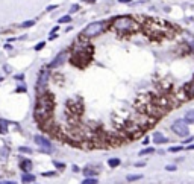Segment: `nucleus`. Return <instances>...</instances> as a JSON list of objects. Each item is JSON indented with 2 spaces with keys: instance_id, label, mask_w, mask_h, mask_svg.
<instances>
[{
  "instance_id": "f257e3e1",
  "label": "nucleus",
  "mask_w": 194,
  "mask_h": 184,
  "mask_svg": "<svg viewBox=\"0 0 194 184\" xmlns=\"http://www.w3.org/2000/svg\"><path fill=\"white\" fill-rule=\"evenodd\" d=\"M52 113H53V99L50 93H46L42 94L38 102H36V107H35V117L38 120H49L52 117Z\"/></svg>"
},
{
  "instance_id": "f03ea898",
  "label": "nucleus",
  "mask_w": 194,
  "mask_h": 184,
  "mask_svg": "<svg viewBox=\"0 0 194 184\" xmlns=\"http://www.w3.org/2000/svg\"><path fill=\"white\" fill-rule=\"evenodd\" d=\"M114 29L121 34H129V32H135L139 29V26L135 20L129 18V17H120L114 21Z\"/></svg>"
},
{
  "instance_id": "7ed1b4c3",
  "label": "nucleus",
  "mask_w": 194,
  "mask_h": 184,
  "mask_svg": "<svg viewBox=\"0 0 194 184\" xmlns=\"http://www.w3.org/2000/svg\"><path fill=\"white\" fill-rule=\"evenodd\" d=\"M105 28H106V23H105V21H94V23L88 24L87 28L82 31V37H85V38L97 37L99 34H102V32L105 31Z\"/></svg>"
},
{
  "instance_id": "20e7f679",
  "label": "nucleus",
  "mask_w": 194,
  "mask_h": 184,
  "mask_svg": "<svg viewBox=\"0 0 194 184\" xmlns=\"http://www.w3.org/2000/svg\"><path fill=\"white\" fill-rule=\"evenodd\" d=\"M171 129H173V132L176 134V136H179V137H187L188 134H190V129H188L187 123L182 122V120L174 122L173 125H171Z\"/></svg>"
},
{
  "instance_id": "39448f33",
  "label": "nucleus",
  "mask_w": 194,
  "mask_h": 184,
  "mask_svg": "<svg viewBox=\"0 0 194 184\" xmlns=\"http://www.w3.org/2000/svg\"><path fill=\"white\" fill-rule=\"evenodd\" d=\"M35 142H36V145H38L40 148L42 149V152H52L53 146H52V143L49 142V140H47L46 137H42V136H36V137H35Z\"/></svg>"
},
{
  "instance_id": "423d86ee",
  "label": "nucleus",
  "mask_w": 194,
  "mask_h": 184,
  "mask_svg": "<svg viewBox=\"0 0 194 184\" xmlns=\"http://www.w3.org/2000/svg\"><path fill=\"white\" fill-rule=\"evenodd\" d=\"M65 58H67V52H61V53H59V55H58L55 59H53V61H52L50 64H49V69L59 67V66H61V64H62L64 61H65Z\"/></svg>"
},
{
  "instance_id": "0eeeda50",
  "label": "nucleus",
  "mask_w": 194,
  "mask_h": 184,
  "mask_svg": "<svg viewBox=\"0 0 194 184\" xmlns=\"http://www.w3.org/2000/svg\"><path fill=\"white\" fill-rule=\"evenodd\" d=\"M47 79H49V70L47 69H44L42 72L40 73V79H38V90H41V87H44V85L47 84Z\"/></svg>"
},
{
  "instance_id": "6e6552de",
  "label": "nucleus",
  "mask_w": 194,
  "mask_h": 184,
  "mask_svg": "<svg viewBox=\"0 0 194 184\" xmlns=\"http://www.w3.org/2000/svg\"><path fill=\"white\" fill-rule=\"evenodd\" d=\"M153 142H155V143H158V145H161V143H167L168 140H167V137H164L161 132L156 131V132L153 134Z\"/></svg>"
},
{
  "instance_id": "1a4fd4ad",
  "label": "nucleus",
  "mask_w": 194,
  "mask_h": 184,
  "mask_svg": "<svg viewBox=\"0 0 194 184\" xmlns=\"http://www.w3.org/2000/svg\"><path fill=\"white\" fill-rule=\"evenodd\" d=\"M20 167H21V170L29 172V170L32 169V163H30V160H23V161H21V164H20Z\"/></svg>"
},
{
  "instance_id": "9d476101",
  "label": "nucleus",
  "mask_w": 194,
  "mask_h": 184,
  "mask_svg": "<svg viewBox=\"0 0 194 184\" xmlns=\"http://www.w3.org/2000/svg\"><path fill=\"white\" fill-rule=\"evenodd\" d=\"M8 132V122L0 119V134H6Z\"/></svg>"
},
{
  "instance_id": "9b49d317",
  "label": "nucleus",
  "mask_w": 194,
  "mask_h": 184,
  "mask_svg": "<svg viewBox=\"0 0 194 184\" xmlns=\"http://www.w3.org/2000/svg\"><path fill=\"white\" fill-rule=\"evenodd\" d=\"M185 122H188V123H194V110L187 111V114H185Z\"/></svg>"
},
{
  "instance_id": "f8f14e48",
  "label": "nucleus",
  "mask_w": 194,
  "mask_h": 184,
  "mask_svg": "<svg viewBox=\"0 0 194 184\" xmlns=\"http://www.w3.org/2000/svg\"><path fill=\"white\" fill-rule=\"evenodd\" d=\"M21 181H23V183H34L35 181V177L30 175V174H24L23 177H21Z\"/></svg>"
},
{
  "instance_id": "ddd939ff",
  "label": "nucleus",
  "mask_w": 194,
  "mask_h": 184,
  "mask_svg": "<svg viewBox=\"0 0 194 184\" xmlns=\"http://www.w3.org/2000/svg\"><path fill=\"white\" fill-rule=\"evenodd\" d=\"M185 90H187V93H188V96H190V97H193V96H194V81L187 85Z\"/></svg>"
},
{
  "instance_id": "4468645a",
  "label": "nucleus",
  "mask_w": 194,
  "mask_h": 184,
  "mask_svg": "<svg viewBox=\"0 0 194 184\" xmlns=\"http://www.w3.org/2000/svg\"><path fill=\"white\" fill-rule=\"evenodd\" d=\"M108 164H109L111 167H117L118 164H120V160L118 158H111L109 161H108Z\"/></svg>"
},
{
  "instance_id": "2eb2a0df",
  "label": "nucleus",
  "mask_w": 194,
  "mask_h": 184,
  "mask_svg": "<svg viewBox=\"0 0 194 184\" xmlns=\"http://www.w3.org/2000/svg\"><path fill=\"white\" fill-rule=\"evenodd\" d=\"M141 178H143V175H127L126 180L127 181H138V180H141Z\"/></svg>"
},
{
  "instance_id": "dca6fc26",
  "label": "nucleus",
  "mask_w": 194,
  "mask_h": 184,
  "mask_svg": "<svg viewBox=\"0 0 194 184\" xmlns=\"http://www.w3.org/2000/svg\"><path fill=\"white\" fill-rule=\"evenodd\" d=\"M82 183H84V184H96V183H97V180H96V178H93V177H91V178L88 177V178H85V180H84Z\"/></svg>"
},
{
  "instance_id": "f3484780",
  "label": "nucleus",
  "mask_w": 194,
  "mask_h": 184,
  "mask_svg": "<svg viewBox=\"0 0 194 184\" xmlns=\"http://www.w3.org/2000/svg\"><path fill=\"white\" fill-rule=\"evenodd\" d=\"M155 149L153 148H147V149H143L141 152H139V155H147V154H153Z\"/></svg>"
},
{
  "instance_id": "a211bd4d",
  "label": "nucleus",
  "mask_w": 194,
  "mask_h": 184,
  "mask_svg": "<svg viewBox=\"0 0 194 184\" xmlns=\"http://www.w3.org/2000/svg\"><path fill=\"white\" fill-rule=\"evenodd\" d=\"M84 174L87 175V177H90V175H91V177H94V175H96V172H94L93 169H85V170H84Z\"/></svg>"
},
{
  "instance_id": "6ab92c4d",
  "label": "nucleus",
  "mask_w": 194,
  "mask_h": 184,
  "mask_svg": "<svg viewBox=\"0 0 194 184\" xmlns=\"http://www.w3.org/2000/svg\"><path fill=\"white\" fill-rule=\"evenodd\" d=\"M35 24V21L34 20H29V21H26V23L21 24V28H29V26H34Z\"/></svg>"
},
{
  "instance_id": "aec40b11",
  "label": "nucleus",
  "mask_w": 194,
  "mask_h": 184,
  "mask_svg": "<svg viewBox=\"0 0 194 184\" xmlns=\"http://www.w3.org/2000/svg\"><path fill=\"white\" fill-rule=\"evenodd\" d=\"M179 151H182V146H171L170 148V152H179Z\"/></svg>"
},
{
  "instance_id": "412c9836",
  "label": "nucleus",
  "mask_w": 194,
  "mask_h": 184,
  "mask_svg": "<svg viewBox=\"0 0 194 184\" xmlns=\"http://www.w3.org/2000/svg\"><path fill=\"white\" fill-rule=\"evenodd\" d=\"M67 21H70V15H64L59 18V23H67Z\"/></svg>"
},
{
  "instance_id": "4be33fe9",
  "label": "nucleus",
  "mask_w": 194,
  "mask_h": 184,
  "mask_svg": "<svg viewBox=\"0 0 194 184\" xmlns=\"http://www.w3.org/2000/svg\"><path fill=\"white\" fill-rule=\"evenodd\" d=\"M6 157H8V149H3L2 152H0V158H2V160H5Z\"/></svg>"
},
{
  "instance_id": "5701e85b",
  "label": "nucleus",
  "mask_w": 194,
  "mask_h": 184,
  "mask_svg": "<svg viewBox=\"0 0 194 184\" xmlns=\"http://www.w3.org/2000/svg\"><path fill=\"white\" fill-rule=\"evenodd\" d=\"M44 46H46V43H44V41H41V43H38V44L35 46V50H41V49L44 47Z\"/></svg>"
},
{
  "instance_id": "b1692460",
  "label": "nucleus",
  "mask_w": 194,
  "mask_h": 184,
  "mask_svg": "<svg viewBox=\"0 0 194 184\" xmlns=\"http://www.w3.org/2000/svg\"><path fill=\"white\" fill-rule=\"evenodd\" d=\"M18 151H21V152H28V154H32V149H30V148H24V146H21V148H20Z\"/></svg>"
},
{
  "instance_id": "393cba45",
  "label": "nucleus",
  "mask_w": 194,
  "mask_h": 184,
  "mask_svg": "<svg viewBox=\"0 0 194 184\" xmlns=\"http://www.w3.org/2000/svg\"><path fill=\"white\" fill-rule=\"evenodd\" d=\"M76 11H79V5H73L71 9H70V12H76Z\"/></svg>"
},
{
  "instance_id": "a878e982",
  "label": "nucleus",
  "mask_w": 194,
  "mask_h": 184,
  "mask_svg": "<svg viewBox=\"0 0 194 184\" xmlns=\"http://www.w3.org/2000/svg\"><path fill=\"white\" fill-rule=\"evenodd\" d=\"M167 170L173 172V170H176V166H167Z\"/></svg>"
},
{
  "instance_id": "bb28decb",
  "label": "nucleus",
  "mask_w": 194,
  "mask_h": 184,
  "mask_svg": "<svg viewBox=\"0 0 194 184\" xmlns=\"http://www.w3.org/2000/svg\"><path fill=\"white\" fill-rule=\"evenodd\" d=\"M3 70H5L6 73H9V72H11V67H9V66H5V67H3Z\"/></svg>"
},
{
  "instance_id": "cd10ccee",
  "label": "nucleus",
  "mask_w": 194,
  "mask_h": 184,
  "mask_svg": "<svg viewBox=\"0 0 194 184\" xmlns=\"http://www.w3.org/2000/svg\"><path fill=\"white\" fill-rule=\"evenodd\" d=\"M0 184H14L12 181H0Z\"/></svg>"
},
{
  "instance_id": "c85d7f7f",
  "label": "nucleus",
  "mask_w": 194,
  "mask_h": 184,
  "mask_svg": "<svg viewBox=\"0 0 194 184\" xmlns=\"http://www.w3.org/2000/svg\"><path fill=\"white\" fill-rule=\"evenodd\" d=\"M131 0H120V3H129Z\"/></svg>"
},
{
  "instance_id": "c756f323",
  "label": "nucleus",
  "mask_w": 194,
  "mask_h": 184,
  "mask_svg": "<svg viewBox=\"0 0 194 184\" xmlns=\"http://www.w3.org/2000/svg\"><path fill=\"white\" fill-rule=\"evenodd\" d=\"M188 149H194V145H191V146H188Z\"/></svg>"
},
{
  "instance_id": "7c9ffc66",
  "label": "nucleus",
  "mask_w": 194,
  "mask_h": 184,
  "mask_svg": "<svg viewBox=\"0 0 194 184\" xmlns=\"http://www.w3.org/2000/svg\"><path fill=\"white\" fill-rule=\"evenodd\" d=\"M87 2H96V0H87Z\"/></svg>"
}]
</instances>
